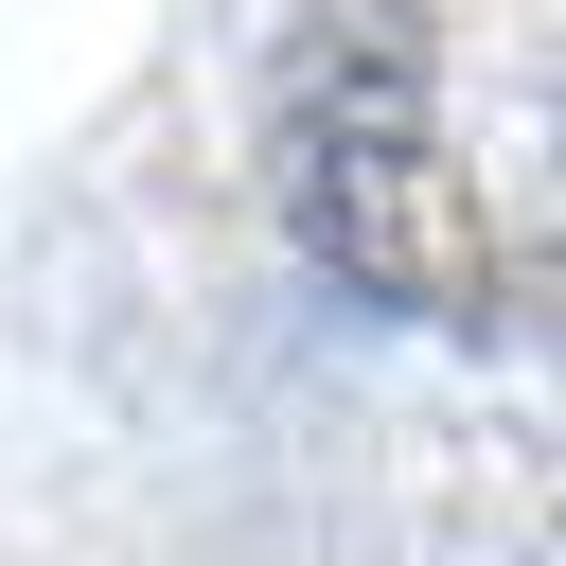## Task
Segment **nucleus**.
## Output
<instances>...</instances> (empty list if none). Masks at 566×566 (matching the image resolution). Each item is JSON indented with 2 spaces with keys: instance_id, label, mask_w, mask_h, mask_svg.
I'll list each match as a JSON object with an SVG mask.
<instances>
[{
  "instance_id": "f257e3e1",
  "label": "nucleus",
  "mask_w": 566,
  "mask_h": 566,
  "mask_svg": "<svg viewBox=\"0 0 566 566\" xmlns=\"http://www.w3.org/2000/svg\"><path fill=\"white\" fill-rule=\"evenodd\" d=\"M265 195H283L301 265L389 318H478V283H495V230H478L442 124H265Z\"/></svg>"
},
{
  "instance_id": "f03ea898",
  "label": "nucleus",
  "mask_w": 566,
  "mask_h": 566,
  "mask_svg": "<svg viewBox=\"0 0 566 566\" xmlns=\"http://www.w3.org/2000/svg\"><path fill=\"white\" fill-rule=\"evenodd\" d=\"M283 124H442V35H424V0H301V35H283Z\"/></svg>"
}]
</instances>
